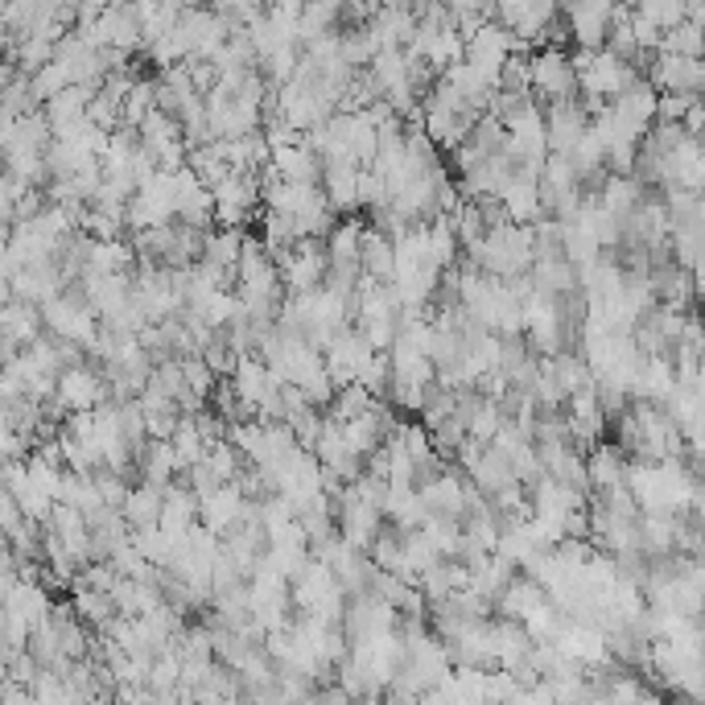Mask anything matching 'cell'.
<instances>
[{
	"label": "cell",
	"instance_id": "obj_1",
	"mask_svg": "<svg viewBox=\"0 0 705 705\" xmlns=\"http://www.w3.org/2000/svg\"><path fill=\"white\" fill-rule=\"evenodd\" d=\"M574 79H577V91L586 95V100H611V95H620L623 87L635 79V67L627 58H620L611 46H598V50H577L574 54Z\"/></svg>",
	"mask_w": 705,
	"mask_h": 705
},
{
	"label": "cell",
	"instance_id": "obj_2",
	"mask_svg": "<svg viewBox=\"0 0 705 705\" xmlns=\"http://www.w3.org/2000/svg\"><path fill=\"white\" fill-rule=\"evenodd\" d=\"M528 91L541 95L545 103L574 95L577 91L574 58L565 54V50H557V46H545L541 54H533L528 58Z\"/></svg>",
	"mask_w": 705,
	"mask_h": 705
},
{
	"label": "cell",
	"instance_id": "obj_3",
	"mask_svg": "<svg viewBox=\"0 0 705 705\" xmlns=\"http://www.w3.org/2000/svg\"><path fill=\"white\" fill-rule=\"evenodd\" d=\"M565 17H570V38L582 50H598L611 38L615 0H565Z\"/></svg>",
	"mask_w": 705,
	"mask_h": 705
},
{
	"label": "cell",
	"instance_id": "obj_4",
	"mask_svg": "<svg viewBox=\"0 0 705 705\" xmlns=\"http://www.w3.org/2000/svg\"><path fill=\"white\" fill-rule=\"evenodd\" d=\"M326 269H331L326 248L310 244V240H298V244L285 248V256H281V276H285V285L293 289V293L318 289L326 281Z\"/></svg>",
	"mask_w": 705,
	"mask_h": 705
},
{
	"label": "cell",
	"instance_id": "obj_5",
	"mask_svg": "<svg viewBox=\"0 0 705 705\" xmlns=\"http://www.w3.org/2000/svg\"><path fill=\"white\" fill-rule=\"evenodd\" d=\"M652 87H656V91H689V95H697V87H702V58L656 50Z\"/></svg>",
	"mask_w": 705,
	"mask_h": 705
},
{
	"label": "cell",
	"instance_id": "obj_6",
	"mask_svg": "<svg viewBox=\"0 0 705 705\" xmlns=\"http://www.w3.org/2000/svg\"><path fill=\"white\" fill-rule=\"evenodd\" d=\"M46 326L54 334H62L67 343H95V326H91V310L67 298H46L42 302Z\"/></svg>",
	"mask_w": 705,
	"mask_h": 705
},
{
	"label": "cell",
	"instance_id": "obj_7",
	"mask_svg": "<svg viewBox=\"0 0 705 705\" xmlns=\"http://www.w3.org/2000/svg\"><path fill=\"white\" fill-rule=\"evenodd\" d=\"M58 401L71 404V409H95L103 401V384L95 372L87 367H71V372L58 375Z\"/></svg>",
	"mask_w": 705,
	"mask_h": 705
},
{
	"label": "cell",
	"instance_id": "obj_8",
	"mask_svg": "<svg viewBox=\"0 0 705 705\" xmlns=\"http://www.w3.org/2000/svg\"><path fill=\"white\" fill-rule=\"evenodd\" d=\"M161 495H165V491H161L158 483H144V487H137V491H129V495H124L120 512H124V520H129L137 533L158 524V516H161Z\"/></svg>",
	"mask_w": 705,
	"mask_h": 705
}]
</instances>
